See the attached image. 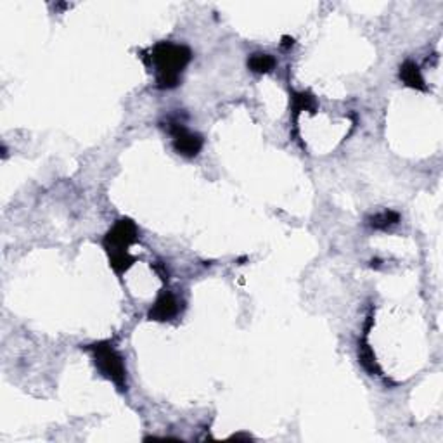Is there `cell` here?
<instances>
[{"label": "cell", "instance_id": "obj_1", "mask_svg": "<svg viewBox=\"0 0 443 443\" xmlns=\"http://www.w3.org/2000/svg\"><path fill=\"white\" fill-rule=\"evenodd\" d=\"M192 59L191 49L182 43L159 42L144 58L146 65L155 68L156 87L161 91H170L182 82V73Z\"/></svg>", "mask_w": 443, "mask_h": 443}, {"label": "cell", "instance_id": "obj_2", "mask_svg": "<svg viewBox=\"0 0 443 443\" xmlns=\"http://www.w3.org/2000/svg\"><path fill=\"white\" fill-rule=\"evenodd\" d=\"M137 239L139 229L130 218H120L104 236L102 246L109 256V265L118 275L125 274L137 262V258L128 253L130 245H134Z\"/></svg>", "mask_w": 443, "mask_h": 443}, {"label": "cell", "instance_id": "obj_3", "mask_svg": "<svg viewBox=\"0 0 443 443\" xmlns=\"http://www.w3.org/2000/svg\"><path fill=\"white\" fill-rule=\"evenodd\" d=\"M85 350L92 353L95 367L108 381H111L120 391H126L125 359L111 341H98L87 345Z\"/></svg>", "mask_w": 443, "mask_h": 443}, {"label": "cell", "instance_id": "obj_4", "mask_svg": "<svg viewBox=\"0 0 443 443\" xmlns=\"http://www.w3.org/2000/svg\"><path fill=\"white\" fill-rule=\"evenodd\" d=\"M168 134L172 135L175 151L181 156H184V158H196L201 152L203 144H205L201 135L188 130L179 122L168 123Z\"/></svg>", "mask_w": 443, "mask_h": 443}, {"label": "cell", "instance_id": "obj_5", "mask_svg": "<svg viewBox=\"0 0 443 443\" xmlns=\"http://www.w3.org/2000/svg\"><path fill=\"white\" fill-rule=\"evenodd\" d=\"M179 312H181V303L177 296L172 291H161L149 308L148 319L155 322H166L177 317Z\"/></svg>", "mask_w": 443, "mask_h": 443}, {"label": "cell", "instance_id": "obj_6", "mask_svg": "<svg viewBox=\"0 0 443 443\" xmlns=\"http://www.w3.org/2000/svg\"><path fill=\"white\" fill-rule=\"evenodd\" d=\"M398 76H400L402 83H404L405 87H409V89H414V91H421V92L428 91L424 78H422L421 68H419L414 61H405L404 65L400 66Z\"/></svg>", "mask_w": 443, "mask_h": 443}, {"label": "cell", "instance_id": "obj_7", "mask_svg": "<svg viewBox=\"0 0 443 443\" xmlns=\"http://www.w3.org/2000/svg\"><path fill=\"white\" fill-rule=\"evenodd\" d=\"M291 106H293V118H298L302 111H308L314 115L317 109V101H315L314 94L310 92H291Z\"/></svg>", "mask_w": 443, "mask_h": 443}, {"label": "cell", "instance_id": "obj_8", "mask_svg": "<svg viewBox=\"0 0 443 443\" xmlns=\"http://www.w3.org/2000/svg\"><path fill=\"white\" fill-rule=\"evenodd\" d=\"M248 68L251 69L253 73H258V75L271 73L272 69L275 68V59L274 56L265 54V52H256V54L249 56Z\"/></svg>", "mask_w": 443, "mask_h": 443}, {"label": "cell", "instance_id": "obj_9", "mask_svg": "<svg viewBox=\"0 0 443 443\" xmlns=\"http://www.w3.org/2000/svg\"><path fill=\"white\" fill-rule=\"evenodd\" d=\"M400 222V215L393 209H385V212L378 213V215L369 218V225L376 231H386V229L393 227Z\"/></svg>", "mask_w": 443, "mask_h": 443}, {"label": "cell", "instance_id": "obj_10", "mask_svg": "<svg viewBox=\"0 0 443 443\" xmlns=\"http://www.w3.org/2000/svg\"><path fill=\"white\" fill-rule=\"evenodd\" d=\"M359 359H361V364L364 365V367L367 369V371L371 372V374H376V372H379L378 365H376L374 353H372L371 346H369L365 341H362L361 345H359Z\"/></svg>", "mask_w": 443, "mask_h": 443}, {"label": "cell", "instance_id": "obj_11", "mask_svg": "<svg viewBox=\"0 0 443 443\" xmlns=\"http://www.w3.org/2000/svg\"><path fill=\"white\" fill-rule=\"evenodd\" d=\"M293 45H295V38H291V36H282L281 47L288 49V47H293Z\"/></svg>", "mask_w": 443, "mask_h": 443}]
</instances>
